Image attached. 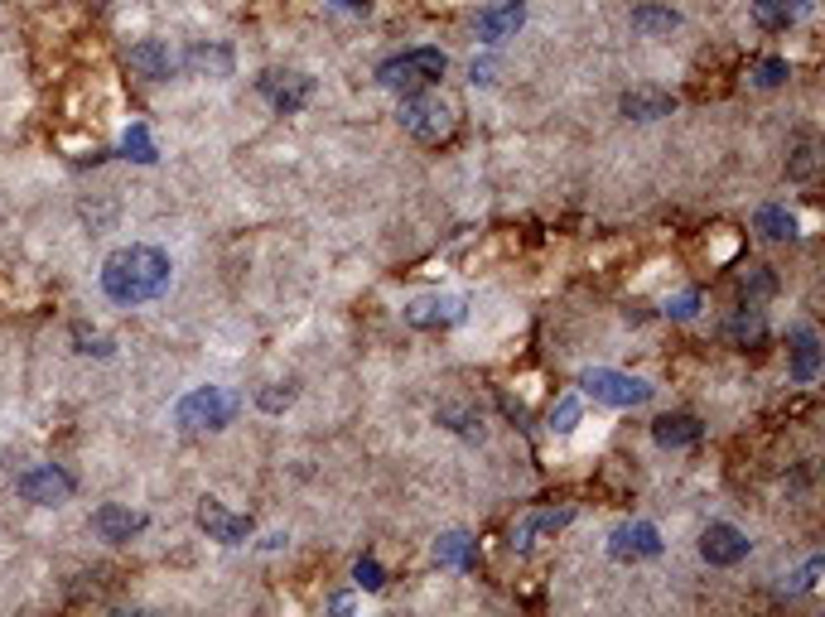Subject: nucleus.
Returning a JSON list of instances; mask_svg holds the SVG:
<instances>
[{
    "instance_id": "nucleus-1",
    "label": "nucleus",
    "mask_w": 825,
    "mask_h": 617,
    "mask_svg": "<svg viewBox=\"0 0 825 617\" xmlns=\"http://www.w3.org/2000/svg\"><path fill=\"white\" fill-rule=\"evenodd\" d=\"M102 290L116 304H145L169 290V256L155 246H121L102 261Z\"/></svg>"
},
{
    "instance_id": "nucleus-2",
    "label": "nucleus",
    "mask_w": 825,
    "mask_h": 617,
    "mask_svg": "<svg viewBox=\"0 0 825 617\" xmlns=\"http://www.w3.org/2000/svg\"><path fill=\"white\" fill-rule=\"evenodd\" d=\"M444 68H449V58L440 49H411V54H401V58H386L382 68H377V82H382L386 92L415 97L425 82H440Z\"/></svg>"
},
{
    "instance_id": "nucleus-3",
    "label": "nucleus",
    "mask_w": 825,
    "mask_h": 617,
    "mask_svg": "<svg viewBox=\"0 0 825 617\" xmlns=\"http://www.w3.org/2000/svg\"><path fill=\"white\" fill-rule=\"evenodd\" d=\"M232 415H237V396L232 391H222V386H198L189 391L184 401L174 405V420H179V430H222V425H232Z\"/></svg>"
},
{
    "instance_id": "nucleus-4",
    "label": "nucleus",
    "mask_w": 825,
    "mask_h": 617,
    "mask_svg": "<svg viewBox=\"0 0 825 617\" xmlns=\"http://www.w3.org/2000/svg\"><path fill=\"white\" fill-rule=\"evenodd\" d=\"M579 386L604 405H642L652 401V386L642 376H628V372H608V367H589L579 376Z\"/></svg>"
},
{
    "instance_id": "nucleus-5",
    "label": "nucleus",
    "mask_w": 825,
    "mask_h": 617,
    "mask_svg": "<svg viewBox=\"0 0 825 617\" xmlns=\"http://www.w3.org/2000/svg\"><path fill=\"white\" fill-rule=\"evenodd\" d=\"M15 492L34 502V507H58V502H68L73 497V473H63L58 463H44V468H29L15 478Z\"/></svg>"
},
{
    "instance_id": "nucleus-6",
    "label": "nucleus",
    "mask_w": 825,
    "mask_h": 617,
    "mask_svg": "<svg viewBox=\"0 0 825 617\" xmlns=\"http://www.w3.org/2000/svg\"><path fill=\"white\" fill-rule=\"evenodd\" d=\"M401 126L415 140H444V135L454 131V111L444 107V102H435V97H411L401 107Z\"/></svg>"
},
{
    "instance_id": "nucleus-7",
    "label": "nucleus",
    "mask_w": 825,
    "mask_h": 617,
    "mask_svg": "<svg viewBox=\"0 0 825 617\" xmlns=\"http://www.w3.org/2000/svg\"><path fill=\"white\" fill-rule=\"evenodd\" d=\"M608 555L623 560V564L652 560V555H661V531L652 521H628V526H618V531L608 536Z\"/></svg>"
},
{
    "instance_id": "nucleus-8",
    "label": "nucleus",
    "mask_w": 825,
    "mask_h": 617,
    "mask_svg": "<svg viewBox=\"0 0 825 617\" xmlns=\"http://www.w3.org/2000/svg\"><path fill=\"white\" fill-rule=\"evenodd\" d=\"M256 87H261V97H266L275 111H300L304 102H309V92H314V78L271 68V73H261V78H256Z\"/></svg>"
},
{
    "instance_id": "nucleus-9",
    "label": "nucleus",
    "mask_w": 825,
    "mask_h": 617,
    "mask_svg": "<svg viewBox=\"0 0 825 617\" xmlns=\"http://www.w3.org/2000/svg\"><path fill=\"white\" fill-rule=\"evenodd\" d=\"M700 555L719 569H729V564L748 560V536H743L739 526H729V521H715V526H705V536H700Z\"/></svg>"
},
{
    "instance_id": "nucleus-10",
    "label": "nucleus",
    "mask_w": 825,
    "mask_h": 617,
    "mask_svg": "<svg viewBox=\"0 0 825 617\" xmlns=\"http://www.w3.org/2000/svg\"><path fill=\"white\" fill-rule=\"evenodd\" d=\"M198 526L208 531V540H222V545H242L251 536V516H237L222 502H213V497L198 502Z\"/></svg>"
},
{
    "instance_id": "nucleus-11",
    "label": "nucleus",
    "mask_w": 825,
    "mask_h": 617,
    "mask_svg": "<svg viewBox=\"0 0 825 617\" xmlns=\"http://www.w3.org/2000/svg\"><path fill=\"white\" fill-rule=\"evenodd\" d=\"M406 319H411V328H449V323L464 319V299L425 295V299H415L411 309H406Z\"/></svg>"
},
{
    "instance_id": "nucleus-12",
    "label": "nucleus",
    "mask_w": 825,
    "mask_h": 617,
    "mask_svg": "<svg viewBox=\"0 0 825 617\" xmlns=\"http://www.w3.org/2000/svg\"><path fill=\"white\" fill-rule=\"evenodd\" d=\"M92 531L102 540H111V545H121V540H131L145 531V516L131 507H116V502H107V507H97V516H92Z\"/></svg>"
},
{
    "instance_id": "nucleus-13",
    "label": "nucleus",
    "mask_w": 825,
    "mask_h": 617,
    "mask_svg": "<svg viewBox=\"0 0 825 617\" xmlns=\"http://www.w3.org/2000/svg\"><path fill=\"white\" fill-rule=\"evenodd\" d=\"M522 25H526V0H502V5H488V10L478 15V34H483L488 44L512 39Z\"/></svg>"
},
{
    "instance_id": "nucleus-14",
    "label": "nucleus",
    "mask_w": 825,
    "mask_h": 617,
    "mask_svg": "<svg viewBox=\"0 0 825 617\" xmlns=\"http://www.w3.org/2000/svg\"><path fill=\"white\" fill-rule=\"evenodd\" d=\"M618 107H623L628 121H661V116L676 111V97H671V92H657V87H633V92H623Z\"/></svg>"
},
{
    "instance_id": "nucleus-15",
    "label": "nucleus",
    "mask_w": 825,
    "mask_h": 617,
    "mask_svg": "<svg viewBox=\"0 0 825 617\" xmlns=\"http://www.w3.org/2000/svg\"><path fill=\"white\" fill-rule=\"evenodd\" d=\"M816 372H821V338L811 328H792V376L816 381Z\"/></svg>"
},
{
    "instance_id": "nucleus-16",
    "label": "nucleus",
    "mask_w": 825,
    "mask_h": 617,
    "mask_svg": "<svg viewBox=\"0 0 825 617\" xmlns=\"http://www.w3.org/2000/svg\"><path fill=\"white\" fill-rule=\"evenodd\" d=\"M570 516H575V511H541V516H526L522 526L512 531V550H531L541 536H555L560 526H570Z\"/></svg>"
},
{
    "instance_id": "nucleus-17",
    "label": "nucleus",
    "mask_w": 825,
    "mask_h": 617,
    "mask_svg": "<svg viewBox=\"0 0 825 617\" xmlns=\"http://www.w3.org/2000/svg\"><path fill=\"white\" fill-rule=\"evenodd\" d=\"M652 439H657L661 449H686L700 439V420L695 415H661L657 425H652Z\"/></svg>"
},
{
    "instance_id": "nucleus-18",
    "label": "nucleus",
    "mask_w": 825,
    "mask_h": 617,
    "mask_svg": "<svg viewBox=\"0 0 825 617\" xmlns=\"http://www.w3.org/2000/svg\"><path fill=\"white\" fill-rule=\"evenodd\" d=\"M806 0H753V20L763 29H787L801 20Z\"/></svg>"
},
{
    "instance_id": "nucleus-19",
    "label": "nucleus",
    "mask_w": 825,
    "mask_h": 617,
    "mask_svg": "<svg viewBox=\"0 0 825 617\" xmlns=\"http://www.w3.org/2000/svg\"><path fill=\"white\" fill-rule=\"evenodd\" d=\"M184 68L208 73V78H227V73H232V49H222V44H198V49L184 54Z\"/></svg>"
},
{
    "instance_id": "nucleus-20",
    "label": "nucleus",
    "mask_w": 825,
    "mask_h": 617,
    "mask_svg": "<svg viewBox=\"0 0 825 617\" xmlns=\"http://www.w3.org/2000/svg\"><path fill=\"white\" fill-rule=\"evenodd\" d=\"M435 560L449 564V569H468V564H478V545L464 531H449V536L435 540Z\"/></svg>"
},
{
    "instance_id": "nucleus-21",
    "label": "nucleus",
    "mask_w": 825,
    "mask_h": 617,
    "mask_svg": "<svg viewBox=\"0 0 825 617\" xmlns=\"http://www.w3.org/2000/svg\"><path fill=\"white\" fill-rule=\"evenodd\" d=\"M131 68H136V73H145V78H169V68H174V63H169V49L160 44V39H145V44H136V49H131Z\"/></svg>"
},
{
    "instance_id": "nucleus-22",
    "label": "nucleus",
    "mask_w": 825,
    "mask_h": 617,
    "mask_svg": "<svg viewBox=\"0 0 825 617\" xmlns=\"http://www.w3.org/2000/svg\"><path fill=\"white\" fill-rule=\"evenodd\" d=\"M753 227H758L763 237H772V242H792V237H797V217L787 213V208H777V203H768V208H758V217H753Z\"/></svg>"
},
{
    "instance_id": "nucleus-23",
    "label": "nucleus",
    "mask_w": 825,
    "mask_h": 617,
    "mask_svg": "<svg viewBox=\"0 0 825 617\" xmlns=\"http://www.w3.org/2000/svg\"><path fill=\"white\" fill-rule=\"evenodd\" d=\"M724 333H729V343H739V348H748V343H763V333H768V323H763V314L748 304V309H739L734 319L724 323Z\"/></svg>"
},
{
    "instance_id": "nucleus-24",
    "label": "nucleus",
    "mask_w": 825,
    "mask_h": 617,
    "mask_svg": "<svg viewBox=\"0 0 825 617\" xmlns=\"http://www.w3.org/2000/svg\"><path fill=\"white\" fill-rule=\"evenodd\" d=\"M676 25H681L676 10H661V5H637L633 10V29H642V34H671Z\"/></svg>"
},
{
    "instance_id": "nucleus-25",
    "label": "nucleus",
    "mask_w": 825,
    "mask_h": 617,
    "mask_svg": "<svg viewBox=\"0 0 825 617\" xmlns=\"http://www.w3.org/2000/svg\"><path fill=\"white\" fill-rule=\"evenodd\" d=\"M126 160H136V164H155L160 155H155V140H150V131L145 126H131L126 131Z\"/></svg>"
},
{
    "instance_id": "nucleus-26",
    "label": "nucleus",
    "mask_w": 825,
    "mask_h": 617,
    "mask_svg": "<svg viewBox=\"0 0 825 617\" xmlns=\"http://www.w3.org/2000/svg\"><path fill=\"white\" fill-rule=\"evenodd\" d=\"M290 401H295V381H271V386L256 396V405H261V410H271V415H275V410H285Z\"/></svg>"
},
{
    "instance_id": "nucleus-27",
    "label": "nucleus",
    "mask_w": 825,
    "mask_h": 617,
    "mask_svg": "<svg viewBox=\"0 0 825 617\" xmlns=\"http://www.w3.org/2000/svg\"><path fill=\"white\" fill-rule=\"evenodd\" d=\"M575 425H579V401H575V396H565V401L550 410V430H555V434H570Z\"/></svg>"
},
{
    "instance_id": "nucleus-28",
    "label": "nucleus",
    "mask_w": 825,
    "mask_h": 617,
    "mask_svg": "<svg viewBox=\"0 0 825 617\" xmlns=\"http://www.w3.org/2000/svg\"><path fill=\"white\" fill-rule=\"evenodd\" d=\"M772 285H777V280H772V270H768V266H753L748 275H743V295H748V299L772 295Z\"/></svg>"
},
{
    "instance_id": "nucleus-29",
    "label": "nucleus",
    "mask_w": 825,
    "mask_h": 617,
    "mask_svg": "<svg viewBox=\"0 0 825 617\" xmlns=\"http://www.w3.org/2000/svg\"><path fill=\"white\" fill-rule=\"evenodd\" d=\"M353 579H358L367 593H377L386 584V574H382V564H377V560H358V564H353Z\"/></svg>"
},
{
    "instance_id": "nucleus-30",
    "label": "nucleus",
    "mask_w": 825,
    "mask_h": 617,
    "mask_svg": "<svg viewBox=\"0 0 825 617\" xmlns=\"http://www.w3.org/2000/svg\"><path fill=\"white\" fill-rule=\"evenodd\" d=\"M782 78H787V63H782V58H768V63L753 68V82H758V87H777Z\"/></svg>"
},
{
    "instance_id": "nucleus-31",
    "label": "nucleus",
    "mask_w": 825,
    "mask_h": 617,
    "mask_svg": "<svg viewBox=\"0 0 825 617\" xmlns=\"http://www.w3.org/2000/svg\"><path fill=\"white\" fill-rule=\"evenodd\" d=\"M695 309H700V295H695V290H686V295H676L671 304H666V314H671V319H690Z\"/></svg>"
},
{
    "instance_id": "nucleus-32",
    "label": "nucleus",
    "mask_w": 825,
    "mask_h": 617,
    "mask_svg": "<svg viewBox=\"0 0 825 617\" xmlns=\"http://www.w3.org/2000/svg\"><path fill=\"white\" fill-rule=\"evenodd\" d=\"M811 164H816V145H801V150H797V160H792V179H801V174H811Z\"/></svg>"
},
{
    "instance_id": "nucleus-33",
    "label": "nucleus",
    "mask_w": 825,
    "mask_h": 617,
    "mask_svg": "<svg viewBox=\"0 0 825 617\" xmlns=\"http://www.w3.org/2000/svg\"><path fill=\"white\" fill-rule=\"evenodd\" d=\"M473 82H493V63H473Z\"/></svg>"
}]
</instances>
